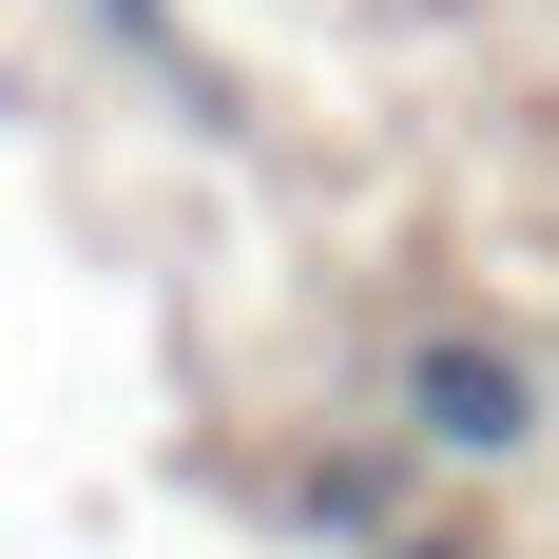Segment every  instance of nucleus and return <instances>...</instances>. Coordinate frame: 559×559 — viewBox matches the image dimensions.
Wrapping results in <instances>:
<instances>
[{
	"label": "nucleus",
	"instance_id": "1",
	"mask_svg": "<svg viewBox=\"0 0 559 559\" xmlns=\"http://www.w3.org/2000/svg\"><path fill=\"white\" fill-rule=\"evenodd\" d=\"M425 425H444V444H502V425H521V386L483 367V347H444V367H425Z\"/></svg>",
	"mask_w": 559,
	"mask_h": 559
}]
</instances>
